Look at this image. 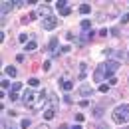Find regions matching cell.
Returning a JSON list of instances; mask_svg holds the SVG:
<instances>
[{"mask_svg": "<svg viewBox=\"0 0 129 129\" xmlns=\"http://www.w3.org/2000/svg\"><path fill=\"white\" fill-rule=\"evenodd\" d=\"M6 74H8L10 78H14V76H16V74H18V70H16V68H14V66H8V68H6Z\"/></svg>", "mask_w": 129, "mask_h": 129, "instance_id": "5bb4252c", "label": "cell"}, {"mask_svg": "<svg viewBox=\"0 0 129 129\" xmlns=\"http://www.w3.org/2000/svg\"><path fill=\"white\" fill-rule=\"evenodd\" d=\"M24 50H26V52H34V50H36V40H30V42L24 46Z\"/></svg>", "mask_w": 129, "mask_h": 129, "instance_id": "7c38bea8", "label": "cell"}, {"mask_svg": "<svg viewBox=\"0 0 129 129\" xmlns=\"http://www.w3.org/2000/svg\"><path fill=\"white\" fill-rule=\"evenodd\" d=\"M56 48H58V38H52L48 42V50L52 52V50H56Z\"/></svg>", "mask_w": 129, "mask_h": 129, "instance_id": "4fadbf2b", "label": "cell"}, {"mask_svg": "<svg viewBox=\"0 0 129 129\" xmlns=\"http://www.w3.org/2000/svg\"><path fill=\"white\" fill-rule=\"evenodd\" d=\"M76 121H78V123L83 121V113H78V115H76Z\"/></svg>", "mask_w": 129, "mask_h": 129, "instance_id": "f546056e", "label": "cell"}, {"mask_svg": "<svg viewBox=\"0 0 129 129\" xmlns=\"http://www.w3.org/2000/svg\"><path fill=\"white\" fill-rule=\"evenodd\" d=\"M105 78H107V72H105V64H101V66H99V68L95 70V74H93V80L99 83V81H103ZM107 80H109V78H107Z\"/></svg>", "mask_w": 129, "mask_h": 129, "instance_id": "277c9868", "label": "cell"}, {"mask_svg": "<svg viewBox=\"0 0 129 129\" xmlns=\"http://www.w3.org/2000/svg\"><path fill=\"white\" fill-rule=\"evenodd\" d=\"M36 14H38V16H44V18H52V6H48V4L38 6V8H36Z\"/></svg>", "mask_w": 129, "mask_h": 129, "instance_id": "5b68a950", "label": "cell"}, {"mask_svg": "<svg viewBox=\"0 0 129 129\" xmlns=\"http://www.w3.org/2000/svg\"><path fill=\"white\" fill-rule=\"evenodd\" d=\"M20 127H30V119H22V123H20Z\"/></svg>", "mask_w": 129, "mask_h": 129, "instance_id": "484cf974", "label": "cell"}, {"mask_svg": "<svg viewBox=\"0 0 129 129\" xmlns=\"http://www.w3.org/2000/svg\"><path fill=\"white\" fill-rule=\"evenodd\" d=\"M70 129H81V127H80V123H78V125H74V127H70Z\"/></svg>", "mask_w": 129, "mask_h": 129, "instance_id": "836d02e7", "label": "cell"}, {"mask_svg": "<svg viewBox=\"0 0 129 129\" xmlns=\"http://www.w3.org/2000/svg\"><path fill=\"white\" fill-rule=\"evenodd\" d=\"M28 83H30L32 87H38V83H40V80H38V78H30V80H28Z\"/></svg>", "mask_w": 129, "mask_h": 129, "instance_id": "d6986e66", "label": "cell"}, {"mask_svg": "<svg viewBox=\"0 0 129 129\" xmlns=\"http://www.w3.org/2000/svg\"><path fill=\"white\" fill-rule=\"evenodd\" d=\"M111 119L113 123H117V125H121V123H127L129 121V103H121V105H117L111 113Z\"/></svg>", "mask_w": 129, "mask_h": 129, "instance_id": "6da1fadb", "label": "cell"}, {"mask_svg": "<svg viewBox=\"0 0 129 129\" xmlns=\"http://www.w3.org/2000/svg\"><path fill=\"white\" fill-rule=\"evenodd\" d=\"M56 8H58V10H64L66 8V0H58V2H56Z\"/></svg>", "mask_w": 129, "mask_h": 129, "instance_id": "ffe728a7", "label": "cell"}, {"mask_svg": "<svg viewBox=\"0 0 129 129\" xmlns=\"http://www.w3.org/2000/svg\"><path fill=\"white\" fill-rule=\"evenodd\" d=\"M14 6H16V4H14V0H2V4H0V14H2V16H4V14H8Z\"/></svg>", "mask_w": 129, "mask_h": 129, "instance_id": "8992f818", "label": "cell"}, {"mask_svg": "<svg viewBox=\"0 0 129 129\" xmlns=\"http://www.w3.org/2000/svg\"><path fill=\"white\" fill-rule=\"evenodd\" d=\"M50 66H52V62H50V60H48V62H44V66H42V68H44V72H48Z\"/></svg>", "mask_w": 129, "mask_h": 129, "instance_id": "f1b7e54d", "label": "cell"}, {"mask_svg": "<svg viewBox=\"0 0 129 129\" xmlns=\"http://www.w3.org/2000/svg\"><path fill=\"white\" fill-rule=\"evenodd\" d=\"M0 85H2V91H4V89H8V87H10V81L2 78V81H0ZM10 89H12V87H10Z\"/></svg>", "mask_w": 129, "mask_h": 129, "instance_id": "2e32d148", "label": "cell"}, {"mask_svg": "<svg viewBox=\"0 0 129 129\" xmlns=\"http://www.w3.org/2000/svg\"><path fill=\"white\" fill-rule=\"evenodd\" d=\"M34 91L32 89H26L24 91V97H22V101H24V105H28V107H32V103H34Z\"/></svg>", "mask_w": 129, "mask_h": 129, "instance_id": "ba28073f", "label": "cell"}, {"mask_svg": "<svg viewBox=\"0 0 129 129\" xmlns=\"http://www.w3.org/2000/svg\"><path fill=\"white\" fill-rule=\"evenodd\" d=\"M80 12H81V14H89V12H91V6H89V4H81Z\"/></svg>", "mask_w": 129, "mask_h": 129, "instance_id": "9a60e30c", "label": "cell"}, {"mask_svg": "<svg viewBox=\"0 0 129 129\" xmlns=\"http://www.w3.org/2000/svg\"><path fill=\"white\" fill-rule=\"evenodd\" d=\"M60 129H70V127H68V125H60Z\"/></svg>", "mask_w": 129, "mask_h": 129, "instance_id": "e575fe53", "label": "cell"}, {"mask_svg": "<svg viewBox=\"0 0 129 129\" xmlns=\"http://www.w3.org/2000/svg\"><path fill=\"white\" fill-rule=\"evenodd\" d=\"M93 115H95V117H101V115H103V107H95V109H93Z\"/></svg>", "mask_w": 129, "mask_h": 129, "instance_id": "603a6c76", "label": "cell"}, {"mask_svg": "<svg viewBox=\"0 0 129 129\" xmlns=\"http://www.w3.org/2000/svg\"><path fill=\"white\" fill-rule=\"evenodd\" d=\"M10 99H12V101H18V91H10Z\"/></svg>", "mask_w": 129, "mask_h": 129, "instance_id": "83f0119b", "label": "cell"}, {"mask_svg": "<svg viewBox=\"0 0 129 129\" xmlns=\"http://www.w3.org/2000/svg\"><path fill=\"white\" fill-rule=\"evenodd\" d=\"M56 113H58V107H54V105H50L48 109L44 111V119H54V117H56Z\"/></svg>", "mask_w": 129, "mask_h": 129, "instance_id": "9c48e42d", "label": "cell"}, {"mask_svg": "<svg viewBox=\"0 0 129 129\" xmlns=\"http://www.w3.org/2000/svg\"><path fill=\"white\" fill-rule=\"evenodd\" d=\"M107 89H109V83H101V85H99V91H101V93H105Z\"/></svg>", "mask_w": 129, "mask_h": 129, "instance_id": "cb8c5ba5", "label": "cell"}, {"mask_svg": "<svg viewBox=\"0 0 129 129\" xmlns=\"http://www.w3.org/2000/svg\"><path fill=\"white\" fill-rule=\"evenodd\" d=\"M70 50H72V48H70V46H62V48L58 50V52H56V54H68V52H70Z\"/></svg>", "mask_w": 129, "mask_h": 129, "instance_id": "7402d4cb", "label": "cell"}, {"mask_svg": "<svg viewBox=\"0 0 129 129\" xmlns=\"http://www.w3.org/2000/svg\"><path fill=\"white\" fill-rule=\"evenodd\" d=\"M107 83H109V85H115V83H117V78H109V80H107Z\"/></svg>", "mask_w": 129, "mask_h": 129, "instance_id": "1f68e13d", "label": "cell"}, {"mask_svg": "<svg viewBox=\"0 0 129 129\" xmlns=\"http://www.w3.org/2000/svg\"><path fill=\"white\" fill-rule=\"evenodd\" d=\"M50 93L44 89V91H40L38 95H36V99H34V103H32V109H42V105L46 103V101H50Z\"/></svg>", "mask_w": 129, "mask_h": 129, "instance_id": "7a4b0ae2", "label": "cell"}, {"mask_svg": "<svg viewBox=\"0 0 129 129\" xmlns=\"http://www.w3.org/2000/svg\"><path fill=\"white\" fill-rule=\"evenodd\" d=\"M80 72H81V76H85V74H87V64H81L80 66Z\"/></svg>", "mask_w": 129, "mask_h": 129, "instance_id": "d4e9b609", "label": "cell"}, {"mask_svg": "<svg viewBox=\"0 0 129 129\" xmlns=\"http://www.w3.org/2000/svg\"><path fill=\"white\" fill-rule=\"evenodd\" d=\"M99 129H107V127H105V125H99Z\"/></svg>", "mask_w": 129, "mask_h": 129, "instance_id": "d590c367", "label": "cell"}, {"mask_svg": "<svg viewBox=\"0 0 129 129\" xmlns=\"http://www.w3.org/2000/svg\"><path fill=\"white\" fill-rule=\"evenodd\" d=\"M117 70H119V62H117V60H109V62H105V72H107V78H111Z\"/></svg>", "mask_w": 129, "mask_h": 129, "instance_id": "3957f363", "label": "cell"}, {"mask_svg": "<svg viewBox=\"0 0 129 129\" xmlns=\"http://www.w3.org/2000/svg\"><path fill=\"white\" fill-rule=\"evenodd\" d=\"M56 26H58V20H56L54 16H52V18H44V20H42V28H44V30H54Z\"/></svg>", "mask_w": 129, "mask_h": 129, "instance_id": "52a82bcc", "label": "cell"}, {"mask_svg": "<svg viewBox=\"0 0 129 129\" xmlns=\"http://www.w3.org/2000/svg\"><path fill=\"white\" fill-rule=\"evenodd\" d=\"M36 129H48V125H46V123H42V125H38Z\"/></svg>", "mask_w": 129, "mask_h": 129, "instance_id": "d6a6232c", "label": "cell"}, {"mask_svg": "<svg viewBox=\"0 0 129 129\" xmlns=\"http://www.w3.org/2000/svg\"><path fill=\"white\" fill-rule=\"evenodd\" d=\"M18 40H20V44H28V42H30L26 34H20V36H18Z\"/></svg>", "mask_w": 129, "mask_h": 129, "instance_id": "ac0fdd59", "label": "cell"}, {"mask_svg": "<svg viewBox=\"0 0 129 129\" xmlns=\"http://www.w3.org/2000/svg\"><path fill=\"white\" fill-rule=\"evenodd\" d=\"M127 58H129V52H127Z\"/></svg>", "mask_w": 129, "mask_h": 129, "instance_id": "8d00e7d4", "label": "cell"}, {"mask_svg": "<svg viewBox=\"0 0 129 129\" xmlns=\"http://www.w3.org/2000/svg\"><path fill=\"white\" fill-rule=\"evenodd\" d=\"M60 14H62V16H70V14H72V8H70V6H66L64 10H60Z\"/></svg>", "mask_w": 129, "mask_h": 129, "instance_id": "44dd1931", "label": "cell"}, {"mask_svg": "<svg viewBox=\"0 0 129 129\" xmlns=\"http://www.w3.org/2000/svg\"><path fill=\"white\" fill-rule=\"evenodd\" d=\"M60 85H62V89H66V91H70V89L74 87V83H72L70 80H62V81H60Z\"/></svg>", "mask_w": 129, "mask_h": 129, "instance_id": "8fae6325", "label": "cell"}, {"mask_svg": "<svg viewBox=\"0 0 129 129\" xmlns=\"http://www.w3.org/2000/svg\"><path fill=\"white\" fill-rule=\"evenodd\" d=\"M80 93H81V95H85V97H89V95H91V93H93V89H91L89 85H81Z\"/></svg>", "mask_w": 129, "mask_h": 129, "instance_id": "30bf717a", "label": "cell"}, {"mask_svg": "<svg viewBox=\"0 0 129 129\" xmlns=\"http://www.w3.org/2000/svg\"><path fill=\"white\" fill-rule=\"evenodd\" d=\"M89 26H91V24H89V20H81V30H85V32H87V30H89Z\"/></svg>", "mask_w": 129, "mask_h": 129, "instance_id": "e0dca14e", "label": "cell"}, {"mask_svg": "<svg viewBox=\"0 0 129 129\" xmlns=\"http://www.w3.org/2000/svg\"><path fill=\"white\" fill-rule=\"evenodd\" d=\"M20 89H22V83H14V85H12V91H20Z\"/></svg>", "mask_w": 129, "mask_h": 129, "instance_id": "4316f807", "label": "cell"}, {"mask_svg": "<svg viewBox=\"0 0 129 129\" xmlns=\"http://www.w3.org/2000/svg\"><path fill=\"white\" fill-rule=\"evenodd\" d=\"M121 22H123V24H127V22H129V14H123V16H121Z\"/></svg>", "mask_w": 129, "mask_h": 129, "instance_id": "4dcf8cb0", "label": "cell"}]
</instances>
